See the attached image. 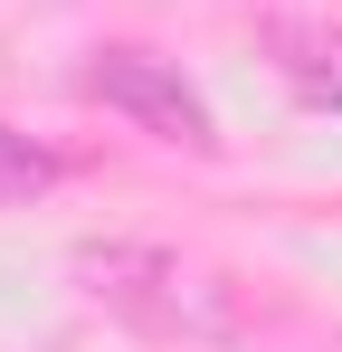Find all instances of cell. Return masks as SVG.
Masks as SVG:
<instances>
[{
    "instance_id": "obj_1",
    "label": "cell",
    "mask_w": 342,
    "mask_h": 352,
    "mask_svg": "<svg viewBox=\"0 0 342 352\" xmlns=\"http://www.w3.org/2000/svg\"><path fill=\"white\" fill-rule=\"evenodd\" d=\"M86 96H105L124 124H143L152 143H181V153H219V124L200 105V86H181V67L143 58V48H105L86 67Z\"/></svg>"
},
{
    "instance_id": "obj_2",
    "label": "cell",
    "mask_w": 342,
    "mask_h": 352,
    "mask_svg": "<svg viewBox=\"0 0 342 352\" xmlns=\"http://www.w3.org/2000/svg\"><path fill=\"white\" fill-rule=\"evenodd\" d=\"M276 67L295 76V96H314V105H342V29H276Z\"/></svg>"
},
{
    "instance_id": "obj_3",
    "label": "cell",
    "mask_w": 342,
    "mask_h": 352,
    "mask_svg": "<svg viewBox=\"0 0 342 352\" xmlns=\"http://www.w3.org/2000/svg\"><path fill=\"white\" fill-rule=\"evenodd\" d=\"M48 181H57V153H38L29 133L0 124V210H10V200H38Z\"/></svg>"
}]
</instances>
